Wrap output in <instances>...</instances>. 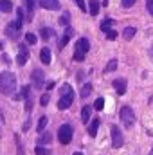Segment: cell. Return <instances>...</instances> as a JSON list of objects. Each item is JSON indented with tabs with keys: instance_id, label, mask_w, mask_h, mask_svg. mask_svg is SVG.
<instances>
[{
	"instance_id": "obj_1",
	"label": "cell",
	"mask_w": 153,
	"mask_h": 155,
	"mask_svg": "<svg viewBox=\"0 0 153 155\" xmlns=\"http://www.w3.org/2000/svg\"><path fill=\"white\" fill-rule=\"evenodd\" d=\"M16 90V76L9 71L0 72V92L5 96H11Z\"/></svg>"
},
{
	"instance_id": "obj_2",
	"label": "cell",
	"mask_w": 153,
	"mask_h": 155,
	"mask_svg": "<svg viewBox=\"0 0 153 155\" xmlns=\"http://www.w3.org/2000/svg\"><path fill=\"white\" fill-rule=\"evenodd\" d=\"M74 103V90L69 83H65L60 88V101H58V108L60 110H67L70 105Z\"/></svg>"
},
{
	"instance_id": "obj_3",
	"label": "cell",
	"mask_w": 153,
	"mask_h": 155,
	"mask_svg": "<svg viewBox=\"0 0 153 155\" xmlns=\"http://www.w3.org/2000/svg\"><path fill=\"white\" fill-rule=\"evenodd\" d=\"M22 20H24V13H22V9H18L16 11V20H13L9 25H7V29H5V35L9 36V38H16L18 36V33H20V29H22Z\"/></svg>"
},
{
	"instance_id": "obj_4",
	"label": "cell",
	"mask_w": 153,
	"mask_h": 155,
	"mask_svg": "<svg viewBox=\"0 0 153 155\" xmlns=\"http://www.w3.org/2000/svg\"><path fill=\"white\" fill-rule=\"evenodd\" d=\"M88 49H90V43H88V40H86V38H79V40L76 41L74 60H76V61H83V60H85V56H86V52H88Z\"/></svg>"
},
{
	"instance_id": "obj_5",
	"label": "cell",
	"mask_w": 153,
	"mask_h": 155,
	"mask_svg": "<svg viewBox=\"0 0 153 155\" xmlns=\"http://www.w3.org/2000/svg\"><path fill=\"white\" fill-rule=\"evenodd\" d=\"M72 134H74V130H72L70 124H61L60 130H58V139H60V143H61V144H69V143L72 141Z\"/></svg>"
},
{
	"instance_id": "obj_6",
	"label": "cell",
	"mask_w": 153,
	"mask_h": 155,
	"mask_svg": "<svg viewBox=\"0 0 153 155\" xmlns=\"http://www.w3.org/2000/svg\"><path fill=\"white\" fill-rule=\"evenodd\" d=\"M121 121H122V124H124L126 128H132V126H133V123H135V114H133V110H132L130 107H122V108H121Z\"/></svg>"
},
{
	"instance_id": "obj_7",
	"label": "cell",
	"mask_w": 153,
	"mask_h": 155,
	"mask_svg": "<svg viewBox=\"0 0 153 155\" xmlns=\"http://www.w3.org/2000/svg\"><path fill=\"white\" fill-rule=\"evenodd\" d=\"M110 134H112V144H114V148H121V146H122V143H124L121 128L114 124V126L110 128Z\"/></svg>"
},
{
	"instance_id": "obj_8",
	"label": "cell",
	"mask_w": 153,
	"mask_h": 155,
	"mask_svg": "<svg viewBox=\"0 0 153 155\" xmlns=\"http://www.w3.org/2000/svg\"><path fill=\"white\" fill-rule=\"evenodd\" d=\"M43 83H45L43 71H41V69H34V71H33V87L40 90V88H43Z\"/></svg>"
},
{
	"instance_id": "obj_9",
	"label": "cell",
	"mask_w": 153,
	"mask_h": 155,
	"mask_svg": "<svg viewBox=\"0 0 153 155\" xmlns=\"http://www.w3.org/2000/svg\"><path fill=\"white\" fill-rule=\"evenodd\" d=\"M114 88H115V92H117L119 96H124V94H126V79H124V78L115 79L114 81Z\"/></svg>"
},
{
	"instance_id": "obj_10",
	"label": "cell",
	"mask_w": 153,
	"mask_h": 155,
	"mask_svg": "<svg viewBox=\"0 0 153 155\" xmlns=\"http://www.w3.org/2000/svg\"><path fill=\"white\" fill-rule=\"evenodd\" d=\"M40 5L43 9H49V11H58L60 9V2L58 0H40Z\"/></svg>"
},
{
	"instance_id": "obj_11",
	"label": "cell",
	"mask_w": 153,
	"mask_h": 155,
	"mask_svg": "<svg viewBox=\"0 0 153 155\" xmlns=\"http://www.w3.org/2000/svg\"><path fill=\"white\" fill-rule=\"evenodd\" d=\"M27 58H29L27 47H25V45H20V52H18V56H16V63H18V65H25Z\"/></svg>"
},
{
	"instance_id": "obj_12",
	"label": "cell",
	"mask_w": 153,
	"mask_h": 155,
	"mask_svg": "<svg viewBox=\"0 0 153 155\" xmlns=\"http://www.w3.org/2000/svg\"><path fill=\"white\" fill-rule=\"evenodd\" d=\"M70 38H72V29L67 25V29H65V33H63L61 40H60V45H58V47H60V49H63V47L69 43V40H70Z\"/></svg>"
},
{
	"instance_id": "obj_13",
	"label": "cell",
	"mask_w": 153,
	"mask_h": 155,
	"mask_svg": "<svg viewBox=\"0 0 153 155\" xmlns=\"http://www.w3.org/2000/svg\"><path fill=\"white\" fill-rule=\"evenodd\" d=\"M40 60H41L43 65H49V63H50V51H49L47 47H43V49L40 51Z\"/></svg>"
},
{
	"instance_id": "obj_14",
	"label": "cell",
	"mask_w": 153,
	"mask_h": 155,
	"mask_svg": "<svg viewBox=\"0 0 153 155\" xmlns=\"http://www.w3.org/2000/svg\"><path fill=\"white\" fill-rule=\"evenodd\" d=\"M99 124H101V119H94V121L90 123V126H88V134H90V137H96V135H97V128H99Z\"/></svg>"
},
{
	"instance_id": "obj_15",
	"label": "cell",
	"mask_w": 153,
	"mask_h": 155,
	"mask_svg": "<svg viewBox=\"0 0 153 155\" xmlns=\"http://www.w3.org/2000/svg\"><path fill=\"white\" fill-rule=\"evenodd\" d=\"M90 114H92V107H88V105H86V107H83V108H81V119H83V123H85V124L88 123Z\"/></svg>"
},
{
	"instance_id": "obj_16",
	"label": "cell",
	"mask_w": 153,
	"mask_h": 155,
	"mask_svg": "<svg viewBox=\"0 0 153 155\" xmlns=\"http://www.w3.org/2000/svg\"><path fill=\"white\" fill-rule=\"evenodd\" d=\"M0 11L11 13V11H13V2H11V0H0Z\"/></svg>"
},
{
	"instance_id": "obj_17",
	"label": "cell",
	"mask_w": 153,
	"mask_h": 155,
	"mask_svg": "<svg viewBox=\"0 0 153 155\" xmlns=\"http://www.w3.org/2000/svg\"><path fill=\"white\" fill-rule=\"evenodd\" d=\"M135 33H137V29H135V27H126V29L122 31V38L130 41V40L135 36Z\"/></svg>"
},
{
	"instance_id": "obj_18",
	"label": "cell",
	"mask_w": 153,
	"mask_h": 155,
	"mask_svg": "<svg viewBox=\"0 0 153 155\" xmlns=\"http://www.w3.org/2000/svg\"><path fill=\"white\" fill-rule=\"evenodd\" d=\"M88 11H90L92 16H96V15L99 13V2H97V0H90V4H88Z\"/></svg>"
},
{
	"instance_id": "obj_19",
	"label": "cell",
	"mask_w": 153,
	"mask_h": 155,
	"mask_svg": "<svg viewBox=\"0 0 153 155\" xmlns=\"http://www.w3.org/2000/svg\"><path fill=\"white\" fill-rule=\"evenodd\" d=\"M90 92H92V85H90V83H86V85L81 87V97H83V99H86V97L90 96Z\"/></svg>"
},
{
	"instance_id": "obj_20",
	"label": "cell",
	"mask_w": 153,
	"mask_h": 155,
	"mask_svg": "<svg viewBox=\"0 0 153 155\" xmlns=\"http://www.w3.org/2000/svg\"><path fill=\"white\" fill-rule=\"evenodd\" d=\"M29 92H31V90H29V87H24V88H22V92L15 96V99H25V97H29V96H31Z\"/></svg>"
},
{
	"instance_id": "obj_21",
	"label": "cell",
	"mask_w": 153,
	"mask_h": 155,
	"mask_svg": "<svg viewBox=\"0 0 153 155\" xmlns=\"http://www.w3.org/2000/svg\"><path fill=\"white\" fill-rule=\"evenodd\" d=\"M112 24H114V22H112L110 18H106V20H103V22H101V31H103V33H106V31H110V27H112Z\"/></svg>"
},
{
	"instance_id": "obj_22",
	"label": "cell",
	"mask_w": 153,
	"mask_h": 155,
	"mask_svg": "<svg viewBox=\"0 0 153 155\" xmlns=\"http://www.w3.org/2000/svg\"><path fill=\"white\" fill-rule=\"evenodd\" d=\"M40 36H41L43 40H49L50 36H52V31L47 29V27H41V29H40Z\"/></svg>"
},
{
	"instance_id": "obj_23",
	"label": "cell",
	"mask_w": 153,
	"mask_h": 155,
	"mask_svg": "<svg viewBox=\"0 0 153 155\" xmlns=\"http://www.w3.org/2000/svg\"><path fill=\"white\" fill-rule=\"evenodd\" d=\"M47 123H49V119H47L45 116H41V117H40V121H38V132H40V134L43 132V128L47 126Z\"/></svg>"
},
{
	"instance_id": "obj_24",
	"label": "cell",
	"mask_w": 153,
	"mask_h": 155,
	"mask_svg": "<svg viewBox=\"0 0 153 155\" xmlns=\"http://www.w3.org/2000/svg\"><path fill=\"white\" fill-rule=\"evenodd\" d=\"M94 108H96V110H103V108H105V99H103V97H97L96 103H94Z\"/></svg>"
},
{
	"instance_id": "obj_25",
	"label": "cell",
	"mask_w": 153,
	"mask_h": 155,
	"mask_svg": "<svg viewBox=\"0 0 153 155\" xmlns=\"http://www.w3.org/2000/svg\"><path fill=\"white\" fill-rule=\"evenodd\" d=\"M115 69H117V60H110L105 71H106V72H112V71H115Z\"/></svg>"
},
{
	"instance_id": "obj_26",
	"label": "cell",
	"mask_w": 153,
	"mask_h": 155,
	"mask_svg": "<svg viewBox=\"0 0 153 155\" xmlns=\"http://www.w3.org/2000/svg\"><path fill=\"white\" fill-rule=\"evenodd\" d=\"M25 41H27L29 45H34V43H36V36H34L33 33H27V35H25Z\"/></svg>"
},
{
	"instance_id": "obj_27",
	"label": "cell",
	"mask_w": 153,
	"mask_h": 155,
	"mask_svg": "<svg viewBox=\"0 0 153 155\" xmlns=\"http://www.w3.org/2000/svg\"><path fill=\"white\" fill-rule=\"evenodd\" d=\"M36 155H50V150H47V148H43V146H36Z\"/></svg>"
},
{
	"instance_id": "obj_28",
	"label": "cell",
	"mask_w": 153,
	"mask_h": 155,
	"mask_svg": "<svg viewBox=\"0 0 153 155\" xmlns=\"http://www.w3.org/2000/svg\"><path fill=\"white\" fill-rule=\"evenodd\" d=\"M43 143H45V144L50 143V134H43V135L38 139V144H43Z\"/></svg>"
},
{
	"instance_id": "obj_29",
	"label": "cell",
	"mask_w": 153,
	"mask_h": 155,
	"mask_svg": "<svg viewBox=\"0 0 153 155\" xmlns=\"http://www.w3.org/2000/svg\"><path fill=\"white\" fill-rule=\"evenodd\" d=\"M25 5H27V11H29V16L33 13V7H34V0H25Z\"/></svg>"
},
{
	"instance_id": "obj_30",
	"label": "cell",
	"mask_w": 153,
	"mask_h": 155,
	"mask_svg": "<svg viewBox=\"0 0 153 155\" xmlns=\"http://www.w3.org/2000/svg\"><path fill=\"white\" fill-rule=\"evenodd\" d=\"M106 38H108V40H115V38H117V31H114V29L106 31Z\"/></svg>"
},
{
	"instance_id": "obj_31",
	"label": "cell",
	"mask_w": 153,
	"mask_h": 155,
	"mask_svg": "<svg viewBox=\"0 0 153 155\" xmlns=\"http://www.w3.org/2000/svg\"><path fill=\"white\" fill-rule=\"evenodd\" d=\"M40 103H41V107H45V105L49 103V94H43V96L40 97Z\"/></svg>"
},
{
	"instance_id": "obj_32",
	"label": "cell",
	"mask_w": 153,
	"mask_h": 155,
	"mask_svg": "<svg viewBox=\"0 0 153 155\" xmlns=\"http://www.w3.org/2000/svg\"><path fill=\"white\" fill-rule=\"evenodd\" d=\"M135 2H137V0H122L121 4H122V7H132Z\"/></svg>"
},
{
	"instance_id": "obj_33",
	"label": "cell",
	"mask_w": 153,
	"mask_h": 155,
	"mask_svg": "<svg viewBox=\"0 0 153 155\" xmlns=\"http://www.w3.org/2000/svg\"><path fill=\"white\" fill-rule=\"evenodd\" d=\"M146 7H148V13L153 16V0H146Z\"/></svg>"
},
{
	"instance_id": "obj_34",
	"label": "cell",
	"mask_w": 153,
	"mask_h": 155,
	"mask_svg": "<svg viewBox=\"0 0 153 155\" xmlns=\"http://www.w3.org/2000/svg\"><path fill=\"white\" fill-rule=\"evenodd\" d=\"M76 4L79 5L81 11H86V5H85V0H76Z\"/></svg>"
},
{
	"instance_id": "obj_35",
	"label": "cell",
	"mask_w": 153,
	"mask_h": 155,
	"mask_svg": "<svg viewBox=\"0 0 153 155\" xmlns=\"http://www.w3.org/2000/svg\"><path fill=\"white\" fill-rule=\"evenodd\" d=\"M60 24L67 27V25H69V16H67V15H65V16H61V20H60Z\"/></svg>"
},
{
	"instance_id": "obj_36",
	"label": "cell",
	"mask_w": 153,
	"mask_h": 155,
	"mask_svg": "<svg viewBox=\"0 0 153 155\" xmlns=\"http://www.w3.org/2000/svg\"><path fill=\"white\" fill-rule=\"evenodd\" d=\"M29 126H31V121H27V123L24 124V130H29Z\"/></svg>"
},
{
	"instance_id": "obj_37",
	"label": "cell",
	"mask_w": 153,
	"mask_h": 155,
	"mask_svg": "<svg viewBox=\"0 0 153 155\" xmlns=\"http://www.w3.org/2000/svg\"><path fill=\"white\" fill-rule=\"evenodd\" d=\"M150 58H151V60H153V47H151V49H150Z\"/></svg>"
},
{
	"instance_id": "obj_38",
	"label": "cell",
	"mask_w": 153,
	"mask_h": 155,
	"mask_svg": "<svg viewBox=\"0 0 153 155\" xmlns=\"http://www.w3.org/2000/svg\"><path fill=\"white\" fill-rule=\"evenodd\" d=\"M74 155H83V153H79V152H77V153H74Z\"/></svg>"
},
{
	"instance_id": "obj_39",
	"label": "cell",
	"mask_w": 153,
	"mask_h": 155,
	"mask_svg": "<svg viewBox=\"0 0 153 155\" xmlns=\"http://www.w3.org/2000/svg\"><path fill=\"white\" fill-rule=\"evenodd\" d=\"M150 155H153V150H151V152H150Z\"/></svg>"
}]
</instances>
